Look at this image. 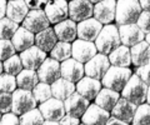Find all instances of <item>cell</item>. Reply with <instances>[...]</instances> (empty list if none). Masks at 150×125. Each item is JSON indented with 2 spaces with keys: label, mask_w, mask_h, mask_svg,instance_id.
I'll use <instances>...</instances> for the list:
<instances>
[{
  "label": "cell",
  "mask_w": 150,
  "mask_h": 125,
  "mask_svg": "<svg viewBox=\"0 0 150 125\" xmlns=\"http://www.w3.org/2000/svg\"><path fill=\"white\" fill-rule=\"evenodd\" d=\"M142 13L143 8L139 0H118L115 21L119 26L137 24Z\"/></svg>",
  "instance_id": "cell-1"
},
{
  "label": "cell",
  "mask_w": 150,
  "mask_h": 125,
  "mask_svg": "<svg viewBox=\"0 0 150 125\" xmlns=\"http://www.w3.org/2000/svg\"><path fill=\"white\" fill-rule=\"evenodd\" d=\"M149 85L140 79L137 74H133L124 90L121 91V98L131 101L135 105H142L146 103Z\"/></svg>",
  "instance_id": "cell-2"
},
{
  "label": "cell",
  "mask_w": 150,
  "mask_h": 125,
  "mask_svg": "<svg viewBox=\"0 0 150 125\" xmlns=\"http://www.w3.org/2000/svg\"><path fill=\"white\" fill-rule=\"evenodd\" d=\"M95 45L98 48V52H100V54H105V55L111 54L116 48L123 45L120 39L119 28L110 24L105 25L103 28L100 35L95 40Z\"/></svg>",
  "instance_id": "cell-3"
},
{
  "label": "cell",
  "mask_w": 150,
  "mask_h": 125,
  "mask_svg": "<svg viewBox=\"0 0 150 125\" xmlns=\"http://www.w3.org/2000/svg\"><path fill=\"white\" fill-rule=\"evenodd\" d=\"M131 75H133V71L130 70V68H121V66L111 65L101 80L103 86L108 88V89H111V90H115L118 93H121L124 90L125 85L128 84V81L130 80Z\"/></svg>",
  "instance_id": "cell-4"
},
{
  "label": "cell",
  "mask_w": 150,
  "mask_h": 125,
  "mask_svg": "<svg viewBox=\"0 0 150 125\" xmlns=\"http://www.w3.org/2000/svg\"><path fill=\"white\" fill-rule=\"evenodd\" d=\"M38 101L35 99L33 91L24 90V89H16L13 93V109L11 112L14 114L21 117L23 114L30 112L33 109H36Z\"/></svg>",
  "instance_id": "cell-5"
},
{
  "label": "cell",
  "mask_w": 150,
  "mask_h": 125,
  "mask_svg": "<svg viewBox=\"0 0 150 125\" xmlns=\"http://www.w3.org/2000/svg\"><path fill=\"white\" fill-rule=\"evenodd\" d=\"M111 63L109 56L105 54H96L90 61L85 64V75L94 78L96 80H103L105 74L110 69Z\"/></svg>",
  "instance_id": "cell-6"
},
{
  "label": "cell",
  "mask_w": 150,
  "mask_h": 125,
  "mask_svg": "<svg viewBox=\"0 0 150 125\" xmlns=\"http://www.w3.org/2000/svg\"><path fill=\"white\" fill-rule=\"evenodd\" d=\"M38 75L41 83L51 85L62 78V64L53 58H46L43 65L38 69Z\"/></svg>",
  "instance_id": "cell-7"
},
{
  "label": "cell",
  "mask_w": 150,
  "mask_h": 125,
  "mask_svg": "<svg viewBox=\"0 0 150 125\" xmlns=\"http://www.w3.org/2000/svg\"><path fill=\"white\" fill-rule=\"evenodd\" d=\"M94 15V5L89 0H73L69 3V18L75 23L88 20Z\"/></svg>",
  "instance_id": "cell-8"
},
{
  "label": "cell",
  "mask_w": 150,
  "mask_h": 125,
  "mask_svg": "<svg viewBox=\"0 0 150 125\" xmlns=\"http://www.w3.org/2000/svg\"><path fill=\"white\" fill-rule=\"evenodd\" d=\"M39 109L45 120H50V121H60L67 115L64 101L56 98H51L45 103L39 104Z\"/></svg>",
  "instance_id": "cell-9"
},
{
  "label": "cell",
  "mask_w": 150,
  "mask_h": 125,
  "mask_svg": "<svg viewBox=\"0 0 150 125\" xmlns=\"http://www.w3.org/2000/svg\"><path fill=\"white\" fill-rule=\"evenodd\" d=\"M49 25L50 21L49 18L46 16L45 10H30L25 20L23 21V26L34 34L41 33L43 30L50 28Z\"/></svg>",
  "instance_id": "cell-10"
},
{
  "label": "cell",
  "mask_w": 150,
  "mask_h": 125,
  "mask_svg": "<svg viewBox=\"0 0 150 125\" xmlns=\"http://www.w3.org/2000/svg\"><path fill=\"white\" fill-rule=\"evenodd\" d=\"M119 33L121 44L128 46V48H133V46L138 45L139 43L145 40L146 34L140 29L138 24H129V25H120L119 26Z\"/></svg>",
  "instance_id": "cell-11"
},
{
  "label": "cell",
  "mask_w": 150,
  "mask_h": 125,
  "mask_svg": "<svg viewBox=\"0 0 150 125\" xmlns=\"http://www.w3.org/2000/svg\"><path fill=\"white\" fill-rule=\"evenodd\" d=\"M96 54H98V48L94 41L78 39L73 43V58L83 64L90 61Z\"/></svg>",
  "instance_id": "cell-12"
},
{
  "label": "cell",
  "mask_w": 150,
  "mask_h": 125,
  "mask_svg": "<svg viewBox=\"0 0 150 125\" xmlns=\"http://www.w3.org/2000/svg\"><path fill=\"white\" fill-rule=\"evenodd\" d=\"M64 105L68 115H71V117L80 119L86 113L89 106H90V100H88L86 98H84L83 95L79 94L78 91H75L71 96H69L64 101Z\"/></svg>",
  "instance_id": "cell-13"
},
{
  "label": "cell",
  "mask_w": 150,
  "mask_h": 125,
  "mask_svg": "<svg viewBox=\"0 0 150 125\" xmlns=\"http://www.w3.org/2000/svg\"><path fill=\"white\" fill-rule=\"evenodd\" d=\"M116 4L115 0H103L94 5V18L101 24L109 25L116 18Z\"/></svg>",
  "instance_id": "cell-14"
},
{
  "label": "cell",
  "mask_w": 150,
  "mask_h": 125,
  "mask_svg": "<svg viewBox=\"0 0 150 125\" xmlns=\"http://www.w3.org/2000/svg\"><path fill=\"white\" fill-rule=\"evenodd\" d=\"M20 58L24 69H30V70L38 71V69L43 65V63L46 60V53L40 48H38L36 45H34L31 48L26 49L25 52H23L20 54Z\"/></svg>",
  "instance_id": "cell-15"
},
{
  "label": "cell",
  "mask_w": 150,
  "mask_h": 125,
  "mask_svg": "<svg viewBox=\"0 0 150 125\" xmlns=\"http://www.w3.org/2000/svg\"><path fill=\"white\" fill-rule=\"evenodd\" d=\"M85 75V65L70 58L62 63V78L71 83H79Z\"/></svg>",
  "instance_id": "cell-16"
},
{
  "label": "cell",
  "mask_w": 150,
  "mask_h": 125,
  "mask_svg": "<svg viewBox=\"0 0 150 125\" xmlns=\"http://www.w3.org/2000/svg\"><path fill=\"white\" fill-rule=\"evenodd\" d=\"M103 24L95 18H90L78 24V36L81 40L95 41L103 30Z\"/></svg>",
  "instance_id": "cell-17"
},
{
  "label": "cell",
  "mask_w": 150,
  "mask_h": 125,
  "mask_svg": "<svg viewBox=\"0 0 150 125\" xmlns=\"http://www.w3.org/2000/svg\"><path fill=\"white\" fill-rule=\"evenodd\" d=\"M46 16L49 18L50 24H59L68 19L69 16V4L68 0H56V1L50 3L44 9Z\"/></svg>",
  "instance_id": "cell-18"
},
{
  "label": "cell",
  "mask_w": 150,
  "mask_h": 125,
  "mask_svg": "<svg viewBox=\"0 0 150 125\" xmlns=\"http://www.w3.org/2000/svg\"><path fill=\"white\" fill-rule=\"evenodd\" d=\"M101 89H103L101 80H96L94 78L86 75L79 83H76V91L88 100H95Z\"/></svg>",
  "instance_id": "cell-19"
},
{
  "label": "cell",
  "mask_w": 150,
  "mask_h": 125,
  "mask_svg": "<svg viewBox=\"0 0 150 125\" xmlns=\"http://www.w3.org/2000/svg\"><path fill=\"white\" fill-rule=\"evenodd\" d=\"M111 118V113L100 108L96 104H90L86 113L83 115L81 121L85 125H106Z\"/></svg>",
  "instance_id": "cell-20"
},
{
  "label": "cell",
  "mask_w": 150,
  "mask_h": 125,
  "mask_svg": "<svg viewBox=\"0 0 150 125\" xmlns=\"http://www.w3.org/2000/svg\"><path fill=\"white\" fill-rule=\"evenodd\" d=\"M138 106L139 105H135L129 100H126L124 98H120L118 104H116L115 108L112 109L111 117L123 120V121L128 123V124H133V120H134Z\"/></svg>",
  "instance_id": "cell-21"
},
{
  "label": "cell",
  "mask_w": 150,
  "mask_h": 125,
  "mask_svg": "<svg viewBox=\"0 0 150 125\" xmlns=\"http://www.w3.org/2000/svg\"><path fill=\"white\" fill-rule=\"evenodd\" d=\"M54 30L59 41L71 43L75 41V38L78 36V24L71 19H67L56 24L54 26Z\"/></svg>",
  "instance_id": "cell-22"
},
{
  "label": "cell",
  "mask_w": 150,
  "mask_h": 125,
  "mask_svg": "<svg viewBox=\"0 0 150 125\" xmlns=\"http://www.w3.org/2000/svg\"><path fill=\"white\" fill-rule=\"evenodd\" d=\"M29 13L30 9L26 5L25 0H10V1H8L6 18L18 23V24L24 21Z\"/></svg>",
  "instance_id": "cell-23"
},
{
  "label": "cell",
  "mask_w": 150,
  "mask_h": 125,
  "mask_svg": "<svg viewBox=\"0 0 150 125\" xmlns=\"http://www.w3.org/2000/svg\"><path fill=\"white\" fill-rule=\"evenodd\" d=\"M11 41H13L14 46H15L16 52L23 53V52H25L26 49L34 46V44H35V35H34V33H31V31L25 29L24 26H20L19 28V30L15 33V35L13 36Z\"/></svg>",
  "instance_id": "cell-24"
},
{
  "label": "cell",
  "mask_w": 150,
  "mask_h": 125,
  "mask_svg": "<svg viewBox=\"0 0 150 125\" xmlns=\"http://www.w3.org/2000/svg\"><path fill=\"white\" fill-rule=\"evenodd\" d=\"M120 94L115 90L108 89V88H103L101 91L99 93V95L95 99V104L99 105L100 108L105 109L106 112L111 113L112 109L115 108V105L118 104V101L120 100Z\"/></svg>",
  "instance_id": "cell-25"
},
{
  "label": "cell",
  "mask_w": 150,
  "mask_h": 125,
  "mask_svg": "<svg viewBox=\"0 0 150 125\" xmlns=\"http://www.w3.org/2000/svg\"><path fill=\"white\" fill-rule=\"evenodd\" d=\"M51 90H53V96L59 100L65 101L69 96H71L76 91V85L75 83H71L64 78H60L59 80L51 84Z\"/></svg>",
  "instance_id": "cell-26"
},
{
  "label": "cell",
  "mask_w": 150,
  "mask_h": 125,
  "mask_svg": "<svg viewBox=\"0 0 150 125\" xmlns=\"http://www.w3.org/2000/svg\"><path fill=\"white\" fill-rule=\"evenodd\" d=\"M58 40L59 39L53 28H48V29L35 35V45L41 50H44L45 53L51 52L55 48V45L58 44Z\"/></svg>",
  "instance_id": "cell-27"
},
{
  "label": "cell",
  "mask_w": 150,
  "mask_h": 125,
  "mask_svg": "<svg viewBox=\"0 0 150 125\" xmlns=\"http://www.w3.org/2000/svg\"><path fill=\"white\" fill-rule=\"evenodd\" d=\"M130 50L134 65L140 68L150 64V45L145 40L139 43L138 45L133 46V48H130Z\"/></svg>",
  "instance_id": "cell-28"
},
{
  "label": "cell",
  "mask_w": 150,
  "mask_h": 125,
  "mask_svg": "<svg viewBox=\"0 0 150 125\" xmlns=\"http://www.w3.org/2000/svg\"><path fill=\"white\" fill-rule=\"evenodd\" d=\"M109 60H110L111 65L129 68L130 64L133 63L130 48H128V46H125V45H120L119 48H116L111 54H109Z\"/></svg>",
  "instance_id": "cell-29"
},
{
  "label": "cell",
  "mask_w": 150,
  "mask_h": 125,
  "mask_svg": "<svg viewBox=\"0 0 150 125\" xmlns=\"http://www.w3.org/2000/svg\"><path fill=\"white\" fill-rule=\"evenodd\" d=\"M16 80H18L19 89L30 90V91H33V89L40 83L38 71L30 70V69H24V70L16 76Z\"/></svg>",
  "instance_id": "cell-30"
},
{
  "label": "cell",
  "mask_w": 150,
  "mask_h": 125,
  "mask_svg": "<svg viewBox=\"0 0 150 125\" xmlns=\"http://www.w3.org/2000/svg\"><path fill=\"white\" fill-rule=\"evenodd\" d=\"M50 58L62 63L73 58V44L65 43V41H58L55 48L50 52Z\"/></svg>",
  "instance_id": "cell-31"
},
{
  "label": "cell",
  "mask_w": 150,
  "mask_h": 125,
  "mask_svg": "<svg viewBox=\"0 0 150 125\" xmlns=\"http://www.w3.org/2000/svg\"><path fill=\"white\" fill-rule=\"evenodd\" d=\"M18 30H19L18 23L13 21L11 19L3 18L0 20V38H1V40H11Z\"/></svg>",
  "instance_id": "cell-32"
},
{
  "label": "cell",
  "mask_w": 150,
  "mask_h": 125,
  "mask_svg": "<svg viewBox=\"0 0 150 125\" xmlns=\"http://www.w3.org/2000/svg\"><path fill=\"white\" fill-rule=\"evenodd\" d=\"M44 123H45V118L41 114L39 108L33 109L20 117L21 125H44Z\"/></svg>",
  "instance_id": "cell-33"
},
{
  "label": "cell",
  "mask_w": 150,
  "mask_h": 125,
  "mask_svg": "<svg viewBox=\"0 0 150 125\" xmlns=\"http://www.w3.org/2000/svg\"><path fill=\"white\" fill-rule=\"evenodd\" d=\"M33 94H34L38 104H43L49 99L54 98L53 96V90H51V85L46 84V83H39L34 89H33Z\"/></svg>",
  "instance_id": "cell-34"
},
{
  "label": "cell",
  "mask_w": 150,
  "mask_h": 125,
  "mask_svg": "<svg viewBox=\"0 0 150 125\" xmlns=\"http://www.w3.org/2000/svg\"><path fill=\"white\" fill-rule=\"evenodd\" d=\"M4 65V70H5L6 74H10V75L18 76L23 70H24V65H23L21 58L20 55H14L10 59L5 60L3 63Z\"/></svg>",
  "instance_id": "cell-35"
},
{
  "label": "cell",
  "mask_w": 150,
  "mask_h": 125,
  "mask_svg": "<svg viewBox=\"0 0 150 125\" xmlns=\"http://www.w3.org/2000/svg\"><path fill=\"white\" fill-rule=\"evenodd\" d=\"M133 125H150V105L148 103L138 106Z\"/></svg>",
  "instance_id": "cell-36"
},
{
  "label": "cell",
  "mask_w": 150,
  "mask_h": 125,
  "mask_svg": "<svg viewBox=\"0 0 150 125\" xmlns=\"http://www.w3.org/2000/svg\"><path fill=\"white\" fill-rule=\"evenodd\" d=\"M16 89H19L16 76L6 73L1 74V76H0V90H1V93H10V94H13Z\"/></svg>",
  "instance_id": "cell-37"
},
{
  "label": "cell",
  "mask_w": 150,
  "mask_h": 125,
  "mask_svg": "<svg viewBox=\"0 0 150 125\" xmlns=\"http://www.w3.org/2000/svg\"><path fill=\"white\" fill-rule=\"evenodd\" d=\"M15 46H14L11 40H1L0 41V58L3 61L10 59L11 56L15 55Z\"/></svg>",
  "instance_id": "cell-38"
},
{
  "label": "cell",
  "mask_w": 150,
  "mask_h": 125,
  "mask_svg": "<svg viewBox=\"0 0 150 125\" xmlns=\"http://www.w3.org/2000/svg\"><path fill=\"white\" fill-rule=\"evenodd\" d=\"M13 109V94L10 93H1L0 94V110L1 114L10 113Z\"/></svg>",
  "instance_id": "cell-39"
},
{
  "label": "cell",
  "mask_w": 150,
  "mask_h": 125,
  "mask_svg": "<svg viewBox=\"0 0 150 125\" xmlns=\"http://www.w3.org/2000/svg\"><path fill=\"white\" fill-rule=\"evenodd\" d=\"M0 125H21L20 124V117L13 112L1 114V120H0Z\"/></svg>",
  "instance_id": "cell-40"
},
{
  "label": "cell",
  "mask_w": 150,
  "mask_h": 125,
  "mask_svg": "<svg viewBox=\"0 0 150 125\" xmlns=\"http://www.w3.org/2000/svg\"><path fill=\"white\" fill-rule=\"evenodd\" d=\"M137 24L145 34L150 33V11H143Z\"/></svg>",
  "instance_id": "cell-41"
},
{
  "label": "cell",
  "mask_w": 150,
  "mask_h": 125,
  "mask_svg": "<svg viewBox=\"0 0 150 125\" xmlns=\"http://www.w3.org/2000/svg\"><path fill=\"white\" fill-rule=\"evenodd\" d=\"M25 3L30 10H44L50 4L49 0H25Z\"/></svg>",
  "instance_id": "cell-42"
},
{
  "label": "cell",
  "mask_w": 150,
  "mask_h": 125,
  "mask_svg": "<svg viewBox=\"0 0 150 125\" xmlns=\"http://www.w3.org/2000/svg\"><path fill=\"white\" fill-rule=\"evenodd\" d=\"M135 74H137L144 83H146L148 85H150V64L149 65H144V66L138 68Z\"/></svg>",
  "instance_id": "cell-43"
},
{
  "label": "cell",
  "mask_w": 150,
  "mask_h": 125,
  "mask_svg": "<svg viewBox=\"0 0 150 125\" xmlns=\"http://www.w3.org/2000/svg\"><path fill=\"white\" fill-rule=\"evenodd\" d=\"M60 125H80V119L71 117V115H65V117L59 121Z\"/></svg>",
  "instance_id": "cell-44"
},
{
  "label": "cell",
  "mask_w": 150,
  "mask_h": 125,
  "mask_svg": "<svg viewBox=\"0 0 150 125\" xmlns=\"http://www.w3.org/2000/svg\"><path fill=\"white\" fill-rule=\"evenodd\" d=\"M0 8H1V10H0V18H6V11H8V3L5 0H0Z\"/></svg>",
  "instance_id": "cell-45"
},
{
  "label": "cell",
  "mask_w": 150,
  "mask_h": 125,
  "mask_svg": "<svg viewBox=\"0 0 150 125\" xmlns=\"http://www.w3.org/2000/svg\"><path fill=\"white\" fill-rule=\"evenodd\" d=\"M106 125H129V124L125 123V121H123V120H120V119H116V118H114V117H111V118L109 119V121L106 123Z\"/></svg>",
  "instance_id": "cell-46"
},
{
  "label": "cell",
  "mask_w": 150,
  "mask_h": 125,
  "mask_svg": "<svg viewBox=\"0 0 150 125\" xmlns=\"http://www.w3.org/2000/svg\"><path fill=\"white\" fill-rule=\"evenodd\" d=\"M143 11H150V0H139Z\"/></svg>",
  "instance_id": "cell-47"
},
{
  "label": "cell",
  "mask_w": 150,
  "mask_h": 125,
  "mask_svg": "<svg viewBox=\"0 0 150 125\" xmlns=\"http://www.w3.org/2000/svg\"><path fill=\"white\" fill-rule=\"evenodd\" d=\"M44 125H60L59 121H50V120H45Z\"/></svg>",
  "instance_id": "cell-48"
},
{
  "label": "cell",
  "mask_w": 150,
  "mask_h": 125,
  "mask_svg": "<svg viewBox=\"0 0 150 125\" xmlns=\"http://www.w3.org/2000/svg\"><path fill=\"white\" fill-rule=\"evenodd\" d=\"M145 41H146V43L150 45V33L146 34V36H145Z\"/></svg>",
  "instance_id": "cell-49"
},
{
  "label": "cell",
  "mask_w": 150,
  "mask_h": 125,
  "mask_svg": "<svg viewBox=\"0 0 150 125\" xmlns=\"http://www.w3.org/2000/svg\"><path fill=\"white\" fill-rule=\"evenodd\" d=\"M146 103L150 105V85H149V91H148V99H146Z\"/></svg>",
  "instance_id": "cell-50"
},
{
  "label": "cell",
  "mask_w": 150,
  "mask_h": 125,
  "mask_svg": "<svg viewBox=\"0 0 150 125\" xmlns=\"http://www.w3.org/2000/svg\"><path fill=\"white\" fill-rule=\"evenodd\" d=\"M90 3H93V4H98V3H100V1H103V0H89Z\"/></svg>",
  "instance_id": "cell-51"
},
{
  "label": "cell",
  "mask_w": 150,
  "mask_h": 125,
  "mask_svg": "<svg viewBox=\"0 0 150 125\" xmlns=\"http://www.w3.org/2000/svg\"><path fill=\"white\" fill-rule=\"evenodd\" d=\"M53 1H56V0H49V3H53Z\"/></svg>",
  "instance_id": "cell-52"
},
{
  "label": "cell",
  "mask_w": 150,
  "mask_h": 125,
  "mask_svg": "<svg viewBox=\"0 0 150 125\" xmlns=\"http://www.w3.org/2000/svg\"><path fill=\"white\" fill-rule=\"evenodd\" d=\"M80 125H85V124H80Z\"/></svg>",
  "instance_id": "cell-53"
},
{
  "label": "cell",
  "mask_w": 150,
  "mask_h": 125,
  "mask_svg": "<svg viewBox=\"0 0 150 125\" xmlns=\"http://www.w3.org/2000/svg\"><path fill=\"white\" fill-rule=\"evenodd\" d=\"M69 1H73V0H69Z\"/></svg>",
  "instance_id": "cell-54"
},
{
  "label": "cell",
  "mask_w": 150,
  "mask_h": 125,
  "mask_svg": "<svg viewBox=\"0 0 150 125\" xmlns=\"http://www.w3.org/2000/svg\"><path fill=\"white\" fill-rule=\"evenodd\" d=\"M9 1H10V0H9Z\"/></svg>",
  "instance_id": "cell-55"
}]
</instances>
